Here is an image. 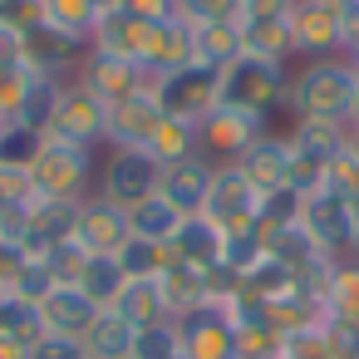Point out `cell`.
Instances as JSON below:
<instances>
[{
	"instance_id": "obj_1",
	"label": "cell",
	"mask_w": 359,
	"mask_h": 359,
	"mask_svg": "<svg viewBox=\"0 0 359 359\" xmlns=\"http://www.w3.org/2000/svg\"><path fill=\"white\" fill-rule=\"evenodd\" d=\"M359 89V69L334 55V60H300L290 65V89H285V118H330L349 123Z\"/></svg>"
},
{
	"instance_id": "obj_2",
	"label": "cell",
	"mask_w": 359,
	"mask_h": 359,
	"mask_svg": "<svg viewBox=\"0 0 359 359\" xmlns=\"http://www.w3.org/2000/svg\"><path fill=\"white\" fill-rule=\"evenodd\" d=\"M99 153L104 148H74L60 138H45L35 168H30V197H60V202H84L99 182Z\"/></svg>"
},
{
	"instance_id": "obj_3",
	"label": "cell",
	"mask_w": 359,
	"mask_h": 359,
	"mask_svg": "<svg viewBox=\"0 0 359 359\" xmlns=\"http://www.w3.org/2000/svg\"><path fill=\"white\" fill-rule=\"evenodd\" d=\"M285 89H290V65H276V60L241 55L222 69V104L271 118V123H276V114H285Z\"/></svg>"
},
{
	"instance_id": "obj_4",
	"label": "cell",
	"mask_w": 359,
	"mask_h": 359,
	"mask_svg": "<svg viewBox=\"0 0 359 359\" xmlns=\"http://www.w3.org/2000/svg\"><path fill=\"white\" fill-rule=\"evenodd\" d=\"M153 99L168 118H187V123H202L217 104H222V69L192 60L163 79H153Z\"/></svg>"
},
{
	"instance_id": "obj_5",
	"label": "cell",
	"mask_w": 359,
	"mask_h": 359,
	"mask_svg": "<svg viewBox=\"0 0 359 359\" xmlns=\"http://www.w3.org/2000/svg\"><path fill=\"white\" fill-rule=\"evenodd\" d=\"M158 177H163V163L148 153V148H104L99 153V182L94 192L118 202L123 212L138 207L143 197L158 192Z\"/></svg>"
},
{
	"instance_id": "obj_6",
	"label": "cell",
	"mask_w": 359,
	"mask_h": 359,
	"mask_svg": "<svg viewBox=\"0 0 359 359\" xmlns=\"http://www.w3.org/2000/svg\"><path fill=\"white\" fill-rule=\"evenodd\" d=\"M354 0H295L290 6V40L300 60H334L344 55V15Z\"/></svg>"
},
{
	"instance_id": "obj_7",
	"label": "cell",
	"mask_w": 359,
	"mask_h": 359,
	"mask_svg": "<svg viewBox=\"0 0 359 359\" xmlns=\"http://www.w3.org/2000/svg\"><path fill=\"white\" fill-rule=\"evenodd\" d=\"M45 138H60V143H74V148H104V138H109V104H99L79 79H65Z\"/></svg>"
},
{
	"instance_id": "obj_8",
	"label": "cell",
	"mask_w": 359,
	"mask_h": 359,
	"mask_svg": "<svg viewBox=\"0 0 359 359\" xmlns=\"http://www.w3.org/2000/svg\"><path fill=\"white\" fill-rule=\"evenodd\" d=\"M276 123L271 118H256V114H241V109H226V104H217L202 123H197V153L207 158V163H241V153L261 138V133H271Z\"/></svg>"
},
{
	"instance_id": "obj_9",
	"label": "cell",
	"mask_w": 359,
	"mask_h": 359,
	"mask_svg": "<svg viewBox=\"0 0 359 359\" xmlns=\"http://www.w3.org/2000/svg\"><path fill=\"white\" fill-rule=\"evenodd\" d=\"M74 79H79L99 104H109V109L153 89V74H148L138 60H118V55H104V50H89Z\"/></svg>"
},
{
	"instance_id": "obj_10",
	"label": "cell",
	"mask_w": 359,
	"mask_h": 359,
	"mask_svg": "<svg viewBox=\"0 0 359 359\" xmlns=\"http://www.w3.org/2000/svg\"><path fill=\"white\" fill-rule=\"evenodd\" d=\"M300 226L315 236V246H320L330 261H339V256L354 251V207H349L344 197L325 192V187L305 192V202H300Z\"/></svg>"
},
{
	"instance_id": "obj_11",
	"label": "cell",
	"mask_w": 359,
	"mask_h": 359,
	"mask_svg": "<svg viewBox=\"0 0 359 359\" xmlns=\"http://www.w3.org/2000/svg\"><path fill=\"white\" fill-rule=\"evenodd\" d=\"M261 212V192L246 182V172L236 163H222L212 172V187H207V202H202V217L222 231H236V226H251Z\"/></svg>"
},
{
	"instance_id": "obj_12",
	"label": "cell",
	"mask_w": 359,
	"mask_h": 359,
	"mask_svg": "<svg viewBox=\"0 0 359 359\" xmlns=\"http://www.w3.org/2000/svg\"><path fill=\"white\" fill-rule=\"evenodd\" d=\"M182 330V359H236V325L222 305H197L177 320Z\"/></svg>"
},
{
	"instance_id": "obj_13",
	"label": "cell",
	"mask_w": 359,
	"mask_h": 359,
	"mask_svg": "<svg viewBox=\"0 0 359 359\" xmlns=\"http://www.w3.org/2000/svg\"><path fill=\"white\" fill-rule=\"evenodd\" d=\"M197 60V25L192 20H182V15H168V20H158V25H148V45H143V69L153 74V79H163V74H172V69H182V65H192Z\"/></svg>"
},
{
	"instance_id": "obj_14",
	"label": "cell",
	"mask_w": 359,
	"mask_h": 359,
	"mask_svg": "<svg viewBox=\"0 0 359 359\" xmlns=\"http://www.w3.org/2000/svg\"><path fill=\"white\" fill-rule=\"evenodd\" d=\"M84 55H89V40H74V35L55 30V25H35V30H25V65H30L35 74L74 79L79 65H84Z\"/></svg>"
},
{
	"instance_id": "obj_15",
	"label": "cell",
	"mask_w": 359,
	"mask_h": 359,
	"mask_svg": "<svg viewBox=\"0 0 359 359\" xmlns=\"http://www.w3.org/2000/svg\"><path fill=\"white\" fill-rule=\"evenodd\" d=\"M74 241L89 251V256H114L123 241H128V212L99 192H89L79 202V226H74Z\"/></svg>"
},
{
	"instance_id": "obj_16",
	"label": "cell",
	"mask_w": 359,
	"mask_h": 359,
	"mask_svg": "<svg viewBox=\"0 0 359 359\" xmlns=\"http://www.w3.org/2000/svg\"><path fill=\"white\" fill-rule=\"evenodd\" d=\"M241 172H246V182L266 197V192H280V187H290V138H285V128H271V133H261L246 153H241V163H236Z\"/></svg>"
},
{
	"instance_id": "obj_17",
	"label": "cell",
	"mask_w": 359,
	"mask_h": 359,
	"mask_svg": "<svg viewBox=\"0 0 359 359\" xmlns=\"http://www.w3.org/2000/svg\"><path fill=\"white\" fill-rule=\"evenodd\" d=\"M35 310H40V320H45V334H60V339H84L89 325L99 320V305H94L79 285H55Z\"/></svg>"
},
{
	"instance_id": "obj_18",
	"label": "cell",
	"mask_w": 359,
	"mask_h": 359,
	"mask_svg": "<svg viewBox=\"0 0 359 359\" xmlns=\"http://www.w3.org/2000/svg\"><path fill=\"white\" fill-rule=\"evenodd\" d=\"M212 172H217V163H207L202 153H192V158H182V163H168L163 168V177H158V192L182 212V217H197L202 212V202H207V187H212Z\"/></svg>"
},
{
	"instance_id": "obj_19",
	"label": "cell",
	"mask_w": 359,
	"mask_h": 359,
	"mask_svg": "<svg viewBox=\"0 0 359 359\" xmlns=\"http://www.w3.org/2000/svg\"><path fill=\"white\" fill-rule=\"evenodd\" d=\"M74 226H79V202H60V197L30 202V236H25L20 256H45V251L74 241Z\"/></svg>"
},
{
	"instance_id": "obj_20",
	"label": "cell",
	"mask_w": 359,
	"mask_h": 359,
	"mask_svg": "<svg viewBox=\"0 0 359 359\" xmlns=\"http://www.w3.org/2000/svg\"><path fill=\"white\" fill-rule=\"evenodd\" d=\"M158 123H163V109H158L153 89L138 94V99H123V104L109 109V138H104V148H148V138H153Z\"/></svg>"
},
{
	"instance_id": "obj_21",
	"label": "cell",
	"mask_w": 359,
	"mask_h": 359,
	"mask_svg": "<svg viewBox=\"0 0 359 359\" xmlns=\"http://www.w3.org/2000/svg\"><path fill=\"white\" fill-rule=\"evenodd\" d=\"M222 241H226V231L212 226V222L197 212V217H182L177 236L168 241V251H172V261H182V266H192V271H212V266H222Z\"/></svg>"
},
{
	"instance_id": "obj_22",
	"label": "cell",
	"mask_w": 359,
	"mask_h": 359,
	"mask_svg": "<svg viewBox=\"0 0 359 359\" xmlns=\"http://www.w3.org/2000/svg\"><path fill=\"white\" fill-rule=\"evenodd\" d=\"M143 45H148V20L128 15L123 6L118 11H104L94 20L89 50H104V55H118V60H143Z\"/></svg>"
},
{
	"instance_id": "obj_23",
	"label": "cell",
	"mask_w": 359,
	"mask_h": 359,
	"mask_svg": "<svg viewBox=\"0 0 359 359\" xmlns=\"http://www.w3.org/2000/svg\"><path fill=\"white\" fill-rule=\"evenodd\" d=\"M285 138L295 153L315 158V163H330L334 153L349 148V123H330V118H290L285 123Z\"/></svg>"
},
{
	"instance_id": "obj_24",
	"label": "cell",
	"mask_w": 359,
	"mask_h": 359,
	"mask_svg": "<svg viewBox=\"0 0 359 359\" xmlns=\"http://www.w3.org/2000/svg\"><path fill=\"white\" fill-rule=\"evenodd\" d=\"M241 45H246V55H256V60L295 65L290 15H276V20H241Z\"/></svg>"
},
{
	"instance_id": "obj_25",
	"label": "cell",
	"mask_w": 359,
	"mask_h": 359,
	"mask_svg": "<svg viewBox=\"0 0 359 359\" xmlns=\"http://www.w3.org/2000/svg\"><path fill=\"white\" fill-rule=\"evenodd\" d=\"M158 285H163V300H168V315H172V320H182V315H192L197 305H207V280H202V271L172 261V251H168V266H163Z\"/></svg>"
},
{
	"instance_id": "obj_26",
	"label": "cell",
	"mask_w": 359,
	"mask_h": 359,
	"mask_svg": "<svg viewBox=\"0 0 359 359\" xmlns=\"http://www.w3.org/2000/svg\"><path fill=\"white\" fill-rule=\"evenodd\" d=\"M177 226H182V212H177L163 192H153V197H143L138 207H128V231L143 236V241L168 246V241L177 236Z\"/></svg>"
},
{
	"instance_id": "obj_27",
	"label": "cell",
	"mask_w": 359,
	"mask_h": 359,
	"mask_svg": "<svg viewBox=\"0 0 359 359\" xmlns=\"http://www.w3.org/2000/svg\"><path fill=\"white\" fill-rule=\"evenodd\" d=\"M109 310H118V315H123L133 330L158 325V320H172V315H168V300H163L158 276H153V280H128V285H123V295H118Z\"/></svg>"
},
{
	"instance_id": "obj_28",
	"label": "cell",
	"mask_w": 359,
	"mask_h": 359,
	"mask_svg": "<svg viewBox=\"0 0 359 359\" xmlns=\"http://www.w3.org/2000/svg\"><path fill=\"white\" fill-rule=\"evenodd\" d=\"M325 315H344L359 325V256H339L325 271Z\"/></svg>"
},
{
	"instance_id": "obj_29",
	"label": "cell",
	"mask_w": 359,
	"mask_h": 359,
	"mask_svg": "<svg viewBox=\"0 0 359 359\" xmlns=\"http://www.w3.org/2000/svg\"><path fill=\"white\" fill-rule=\"evenodd\" d=\"M133 334L138 330L118 310H99V320L84 334V349H89V359H128L133 354Z\"/></svg>"
},
{
	"instance_id": "obj_30",
	"label": "cell",
	"mask_w": 359,
	"mask_h": 359,
	"mask_svg": "<svg viewBox=\"0 0 359 359\" xmlns=\"http://www.w3.org/2000/svg\"><path fill=\"white\" fill-rule=\"evenodd\" d=\"M241 20H217V25H197V60L212 69H226L231 60H241Z\"/></svg>"
},
{
	"instance_id": "obj_31",
	"label": "cell",
	"mask_w": 359,
	"mask_h": 359,
	"mask_svg": "<svg viewBox=\"0 0 359 359\" xmlns=\"http://www.w3.org/2000/svg\"><path fill=\"white\" fill-rule=\"evenodd\" d=\"M50 290H55V276L45 271V261H35V256H11L6 261V295L11 300L40 305Z\"/></svg>"
},
{
	"instance_id": "obj_32",
	"label": "cell",
	"mask_w": 359,
	"mask_h": 359,
	"mask_svg": "<svg viewBox=\"0 0 359 359\" xmlns=\"http://www.w3.org/2000/svg\"><path fill=\"white\" fill-rule=\"evenodd\" d=\"M241 290H246V295H256L261 305H276V300H285V295L295 290V271L266 251V256H261V261L241 276Z\"/></svg>"
},
{
	"instance_id": "obj_33",
	"label": "cell",
	"mask_w": 359,
	"mask_h": 359,
	"mask_svg": "<svg viewBox=\"0 0 359 359\" xmlns=\"http://www.w3.org/2000/svg\"><path fill=\"white\" fill-rule=\"evenodd\" d=\"M148 153H153L163 168L192 158V153H197V123H187V118H168V114H163V123H158L153 138H148Z\"/></svg>"
},
{
	"instance_id": "obj_34",
	"label": "cell",
	"mask_w": 359,
	"mask_h": 359,
	"mask_svg": "<svg viewBox=\"0 0 359 359\" xmlns=\"http://www.w3.org/2000/svg\"><path fill=\"white\" fill-rule=\"evenodd\" d=\"M123 285H128V276H123V266H118L114 256H89V266H84V276H79V290H84L99 310H109V305L123 295Z\"/></svg>"
},
{
	"instance_id": "obj_35",
	"label": "cell",
	"mask_w": 359,
	"mask_h": 359,
	"mask_svg": "<svg viewBox=\"0 0 359 359\" xmlns=\"http://www.w3.org/2000/svg\"><path fill=\"white\" fill-rule=\"evenodd\" d=\"M60 89H65V79H50V74H35L30 79V89H25V99H20V109H15V123H25V128H50V118H55V104H60Z\"/></svg>"
},
{
	"instance_id": "obj_36",
	"label": "cell",
	"mask_w": 359,
	"mask_h": 359,
	"mask_svg": "<svg viewBox=\"0 0 359 359\" xmlns=\"http://www.w3.org/2000/svg\"><path fill=\"white\" fill-rule=\"evenodd\" d=\"M45 148V133L40 128H25V123H11L0 133V172H30L35 158Z\"/></svg>"
},
{
	"instance_id": "obj_37",
	"label": "cell",
	"mask_w": 359,
	"mask_h": 359,
	"mask_svg": "<svg viewBox=\"0 0 359 359\" xmlns=\"http://www.w3.org/2000/svg\"><path fill=\"white\" fill-rule=\"evenodd\" d=\"M114 261L123 266V276H128V280H153V276H163V266H168V246L143 241V236H133V231H128V241L114 251Z\"/></svg>"
},
{
	"instance_id": "obj_38",
	"label": "cell",
	"mask_w": 359,
	"mask_h": 359,
	"mask_svg": "<svg viewBox=\"0 0 359 359\" xmlns=\"http://www.w3.org/2000/svg\"><path fill=\"white\" fill-rule=\"evenodd\" d=\"M94 20H99L94 0H45V25H55V30L74 35V40H89Z\"/></svg>"
},
{
	"instance_id": "obj_39",
	"label": "cell",
	"mask_w": 359,
	"mask_h": 359,
	"mask_svg": "<svg viewBox=\"0 0 359 359\" xmlns=\"http://www.w3.org/2000/svg\"><path fill=\"white\" fill-rule=\"evenodd\" d=\"M261 256H266V231H261L256 222H251V226L226 231V241H222V266H231L236 276H246Z\"/></svg>"
},
{
	"instance_id": "obj_40",
	"label": "cell",
	"mask_w": 359,
	"mask_h": 359,
	"mask_svg": "<svg viewBox=\"0 0 359 359\" xmlns=\"http://www.w3.org/2000/svg\"><path fill=\"white\" fill-rule=\"evenodd\" d=\"M300 192L295 187H280V192H266L261 197V212H256V226L261 231H280V226H295L300 222Z\"/></svg>"
},
{
	"instance_id": "obj_41",
	"label": "cell",
	"mask_w": 359,
	"mask_h": 359,
	"mask_svg": "<svg viewBox=\"0 0 359 359\" xmlns=\"http://www.w3.org/2000/svg\"><path fill=\"white\" fill-rule=\"evenodd\" d=\"M35 261H45V271L55 276V285H79V276H84V266H89V251H84L79 241H65V246H55V251H45V256H35Z\"/></svg>"
},
{
	"instance_id": "obj_42",
	"label": "cell",
	"mask_w": 359,
	"mask_h": 359,
	"mask_svg": "<svg viewBox=\"0 0 359 359\" xmlns=\"http://www.w3.org/2000/svg\"><path fill=\"white\" fill-rule=\"evenodd\" d=\"M325 192H334V197H344V202H359V158L344 148V153H334L330 163H325V182H320Z\"/></svg>"
},
{
	"instance_id": "obj_43",
	"label": "cell",
	"mask_w": 359,
	"mask_h": 359,
	"mask_svg": "<svg viewBox=\"0 0 359 359\" xmlns=\"http://www.w3.org/2000/svg\"><path fill=\"white\" fill-rule=\"evenodd\" d=\"M320 334H325V344H330L334 359H359V325H354V320L325 315V320H320Z\"/></svg>"
},
{
	"instance_id": "obj_44",
	"label": "cell",
	"mask_w": 359,
	"mask_h": 359,
	"mask_svg": "<svg viewBox=\"0 0 359 359\" xmlns=\"http://www.w3.org/2000/svg\"><path fill=\"white\" fill-rule=\"evenodd\" d=\"M177 15L192 25H217V20H241V0H177Z\"/></svg>"
},
{
	"instance_id": "obj_45",
	"label": "cell",
	"mask_w": 359,
	"mask_h": 359,
	"mask_svg": "<svg viewBox=\"0 0 359 359\" xmlns=\"http://www.w3.org/2000/svg\"><path fill=\"white\" fill-rule=\"evenodd\" d=\"M30 79H35V69H30L25 60H20V65H0V114H11V118H15V109H20Z\"/></svg>"
},
{
	"instance_id": "obj_46",
	"label": "cell",
	"mask_w": 359,
	"mask_h": 359,
	"mask_svg": "<svg viewBox=\"0 0 359 359\" xmlns=\"http://www.w3.org/2000/svg\"><path fill=\"white\" fill-rule=\"evenodd\" d=\"M25 359H89V349H84V339H60V334H45Z\"/></svg>"
},
{
	"instance_id": "obj_47",
	"label": "cell",
	"mask_w": 359,
	"mask_h": 359,
	"mask_svg": "<svg viewBox=\"0 0 359 359\" xmlns=\"http://www.w3.org/2000/svg\"><path fill=\"white\" fill-rule=\"evenodd\" d=\"M123 11L138 15V20H148V25H158V20L177 15V0H123Z\"/></svg>"
},
{
	"instance_id": "obj_48",
	"label": "cell",
	"mask_w": 359,
	"mask_h": 359,
	"mask_svg": "<svg viewBox=\"0 0 359 359\" xmlns=\"http://www.w3.org/2000/svg\"><path fill=\"white\" fill-rule=\"evenodd\" d=\"M295 0H241V20H276V15H290Z\"/></svg>"
},
{
	"instance_id": "obj_49",
	"label": "cell",
	"mask_w": 359,
	"mask_h": 359,
	"mask_svg": "<svg viewBox=\"0 0 359 359\" xmlns=\"http://www.w3.org/2000/svg\"><path fill=\"white\" fill-rule=\"evenodd\" d=\"M20 60H25V35L0 20V65H20Z\"/></svg>"
},
{
	"instance_id": "obj_50",
	"label": "cell",
	"mask_w": 359,
	"mask_h": 359,
	"mask_svg": "<svg viewBox=\"0 0 359 359\" xmlns=\"http://www.w3.org/2000/svg\"><path fill=\"white\" fill-rule=\"evenodd\" d=\"M344 60L359 65V0L349 6V15H344Z\"/></svg>"
},
{
	"instance_id": "obj_51",
	"label": "cell",
	"mask_w": 359,
	"mask_h": 359,
	"mask_svg": "<svg viewBox=\"0 0 359 359\" xmlns=\"http://www.w3.org/2000/svg\"><path fill=\"white\" fill-rule=\"evenodd\" d=\"M349 207H354V251L349 256H359V202H349Z\"/></svg>"
},
{
	"instance_id": "obj_52",
	"label": "cell",
	"mask_w": 359,
	"mask_h": 359,
	"mask_svg": "<svg viewBox=\"0 0 359 359\" xmlns=\"http://www.w3.org/2000/svg\"><path fill=\"white\" fill-rule=\"evenodd\" d=\"M349 128H359V89H354V109H349Z\"/></svg>"
},
{
	"instance_id": "obj_53",
	"label": "cell",
	"mask_w": 359,
	"mask_h": 359,
	"mask_svg": "<svg viewBox=\"0 0 359 359\" xmlns=\"http://www.w3.org/2000/svg\"><path fill=\"white\" fill-rule=\"evenodd\" d=\"M94 6H99V15H104V11H118L123 0H94Z\"/></svg>"
},
{
	"instance_id": "obj_54",
	"label": "cell",
	"mask_w": 359,
	"mask_h": 359,
	"mask_svg": "<svg viewBox=\"0 0 359 359\" xmlns=\"http://www.w3.org/2000/svg\"><path fill=\"white\" fill-rule=\"evenodd\" d=\"M349 153L359 158V128H349Z\"/></svg>"
},
{
	"instance_id": "obj_55",
	"label": "cell",
	"mask_w": 359,
	"mask_h": 359,
	"mask_svg": "<svg viewBox=\"0 0 359 359\" xmlns=\"http://www.w3.org/2000/svg\"><path fill=\"white\" fill-rule=\"evenodd\" d=\"M11 123H15V118H11V114H0V133H6V128H11Z\"/></svg>"
},
{
	"instance_id": "obj_56",
	"label": "cell",
	"mask_w": 359,
	"mask_h": 359,
	"mask_svg": "<svg viewBox=\"0 0 359 359\" xmlns=\"http://www.w3.org/2000/svg\"><path fill=\"white\" fill-rule=\"evenodd\" d=\"M0 295H6V261H0Z\"/></svg>"
},
{
	"instance_id": "obj_57",
	"label": "cell",
	"mask_w": 359,
	"mask_h": 359,
	"mask_svg": "<svg viewBox=\"0 0 359 359\" xmlns=\"http://www.w3.org/2000/svg\"><path fill=\"white\" fill-rule=\"evenodd\" d=\"M0 207H6V192H0Z\"/></svg>"
},
{
	"instance_id": "obj_58",
	"label": "cell",
	"mask_w": 359,
	"mask_h": 359,
	"mask_svg": "<svg viewBox=\"0 0 359 359\" xmlns=\"http://www.w3.org/2000/svg\"><path fill=\"white\" fill-rule=\"evenodd\" d=\"M236 359H241V354H236Z\"/></svg>"
},
{
	"instance_id": "obj_59",
	"label": "cell",
	"mask_w": 359,
	"mask_h": 359,
	"mask_svg": "<svg viewBox=\"0 0 359 359\" xmlns=\"http://www.w3.org/2000/svg\"><path fill=\"white\" fill-rule=\"evenodd\" d=\"M128 359H133V354H128Z\"/></svg>"
}]
</instances>
